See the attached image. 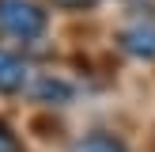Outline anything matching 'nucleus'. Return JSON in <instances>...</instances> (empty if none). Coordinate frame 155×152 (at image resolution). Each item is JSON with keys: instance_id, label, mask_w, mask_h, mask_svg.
<instances>
[{"instance_id": "423d86ee", "label": "nucleus", "mask_w": 155, "mask_h": 152, "mask_svg": "<svg viewBox=\"0 0 155 152\" xmlns=\"http://www.w3.org/2000/svg\"><path fill=\"white\" fill-rule=\"evenodd\" d=\"M0 152H19V141H15V133L0 122Z\"/></svg>"}, {"instance_id": "f257e3e1", "label": "nucleus", "mask_w": 155, "mask_h": 152, "mask_svg": "<svg viewBox=\"0 0 155 152\" xmlns=\"http://www.w3.org/2000/svg\"><path fill=\"white\" fill-rule=\"evenodd\" d=\"M45 12L30 0H0V30L23 42H34L45 34Z\"/></svg>"}, {"instance_id": "7ed1b4c3", "label": "nucleus", "mask_w": 155, "mask_h": 152, "mask_svg": "<svg viewBox=\"0 0 155 152\" xmlns=\"http://www.w3.org/2000/svg\"><path fill=\"white\" fill-rule=\"evenodd\" d=\"M27 84V68L19 65V57H12L8 50H0V95H12Z\"/></svg>"}, {"instance_id": "f03ea898", "label": "nucleus", "mask_w": 155, "mask_h": 152, "mask_svg": "<svg viewBox=\"0 0 155 152\" xmlns=\"http://www.w3.org/2000/svg\"><path fill=\"white\" fill-rule=\"evenodd\" d=\"M121 46H125L133 57H144L151 61L155 57V27L151 23H140V27H129L125 34H121Z\"/></svg>"}, {"instance_id": "20e7f679", "label": "nucleus", "mask_w": 155, "mask_h": 152, "mask_svg": "<svg viewBox=\"0 0 155 152\" xmlns=\"http://www.w3.org/2000/svg\"><path fill=\"white\" fill-rule=\"evenodd\" d=\"M34 99L53 103V106H64V103H72V88H68L64 80H57V76H42V80L34 84Z\"/></svg>"}, {"instance_id": "39448f33", "label": "nucleus", "mask_w": 155, "mask_h": 152, "mask_svg": "<svg viewBox=\"0 0 155 152\" xmlns=\"http://www.w3.org/2000/svg\"><path fill=\"white\" fill-rule=\"evenodd\" d=\"M76 152H129V148H125V141L114 137V133H91V137H83V141L76 144Z\"/></svg>"}, {"instance_id": "0eeeda50", "label": "nucleus", "mask_w": 155, "mask_h": 152, "mask_svg": "<svg viewBox=\"0 0 155 152\" xmlns=\"http://www.w3.org/2000/svg\"><path fill=\"white\" fill-rule=\"evenodd\" d=\"M53 4H61V8H95L98 0H53Z\"/></svg>"}]
</instances>
